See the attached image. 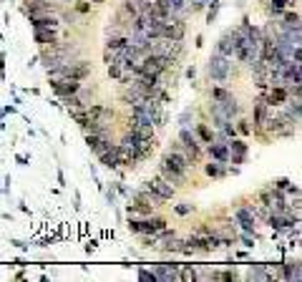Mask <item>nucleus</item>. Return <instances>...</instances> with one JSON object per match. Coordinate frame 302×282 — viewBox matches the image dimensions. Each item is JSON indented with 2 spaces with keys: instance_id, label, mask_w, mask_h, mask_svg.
<instances>
[{
  "instance_id": "obj_1",
  "label": "nucleus",
  "mask_w": 302,
  "mask_h": 282,
  "mask_svg": "<svg viewBox=\"0 0 302 282\" xmlns=\"http://www.w3.org/2000/svg\"><path fill=\"white\" fill-rule=\"evenodd\" d=\"M232 73H234L232 58H226V56H222V53H217V51L209 56V61H207V78H209L211 83H226Z\"/></svg>"
},
{
  "instance_id": "obj_2",
  "label": "nucleus",
  "mask_w": 302,
  "mask_h": 282,
  "mask_svg": "<svg viewBox=\"0 0 302 282\" xmlns=\"http://www.w3.org/2000/svg\"><path fill=\"white\" fill-rule=\"evenodd\" d=\"M176 141H179V146L184 149V154L189 156V161H191V167H196L202 161V156H204V144L196 139V133H194V129L191 126H181L179 129V136H176Z\"/></svg>"
},
{
  "instance_id": "obj_3",
  "label": "nucleus",
  "mask_w": 302,
  "mask_h": 282,
  "mask_svg": "<svg viewBox=\"0 0 302 282\" xmlns=\"http://www.w3.org/2000/svg\"><path fill=\"white\" fill-rule=\"evenodd\" d=\"M126 227L133 234H156V232L169 227V222L159 214H146V217H129Z\"/></svg>"
},
{
  "instance_id": "obj_4",
  "label": "nucleus",
  "mask_w": 302,
  "mask_h": 282,
  "mask_svg": "<svg viewBox=\"0 0 302 282\" xmlns=\"http://www.w3.org/2000/svg\"><path fill=\"white\" fill-rule=\"evenodd\" d=\"M159 174H161L169 184H174L176 189H179V187H187V171H184V169H179V167L174 164V161H171L169 156H166V151H164L161 159H159Z\"/></svg>"
},
{
  "instance_id": "obj_5",
  "label": "nucleus",
  "mask_w": 302,
  "mask_h": 282,
  "mask_svg": "<svg viewBox=\"0 0 302 282\" xmlns=\"http://www.w3.org/2000/svg\"><path fill=\"white\" fill-rule=\"evenodd\" d=\"M242 38H245V33H242L239 28H229V31H224V33L219 36L217 46H214V51H217V53H222V56H226V58H232V56H234V51H237V46L242 43Z\"/></svg>"
},
{
  "instance_id": "obj_6",
  "label": "nucleus",
  "mask_w": 302,
  "mask_h": 282,
  "mask_svg": "<svg viewBox=\"0 0 302 282\" xmlns=\"http://www.w3.org/2000/svg\"><path fill=\"white\" fill-rule=\"evenodd\" d=\"M264 222L275 229V232H284V229H295L297 225H300V217H295V214H290V212H272L269 209V214L264 217Z\"/></svg>"
},
{
  "instance_id": "obj_7",
  "label": "nucleus",
  "mask_w": 302,
  "mask_h": 282,
  "mask_svg": "<svg viewBox=\"0 0 302 282\" xmlns=\"http://www.w3.org/2000/svg\"><path fill=\"white\" fill-rule=\"evenodd\" d=\"M141 187H146V189H151V191H156V194H159L164 202H171V199L176 197V187L166 182L161 174H156V176H151V179H146Z\"/></svg>"
},
{
  "instance_id": "obj_8",
  "label": "nucleus",
  "mask_w": 302,
  "mask_h": 282,
  "mask_svg": "<svg viewBox=\"0 0 302 282\" xmlns=\"http://www.w3.org/2000/svg\"><path fill=\"white\" fill-rule=\"evenodd\" d=\"M234 225L242 229V232H249L254 234L257 232V219L252 214V204H242L234 209Z\"/></svg>"
},
{
  "instance_id": "obj_9",
  "label": "nucleus",
  "mask_w": 302,
  "mask_h": 282,
  "mask_svg": "<svg viewBox=\"0 0 302 282\" xmlns=\"http://www.w3.org/2000/svg\"><path fill=\"white\" fill-rule=\"evenodd\" d=\"M113 144V136H111V131H96V133H86V146L91 149V154H101L106 151L109 146Z\"/></svg>"
},
{
  "instance_id": "obj_10",
  "label": "nucleus",
  "mask_w": 302,
  "mask_h": 282,
  "mask_svg": "<svg viewBox=\"0 0 302 282\" xmlns=\"http://www.w3.org/2000/svg\"><path fill=\"white\" fill-rule=\"evenodd\" d=\"M226 146H229V164H245L247 161V154H249V144L245 139H229L226 141Z\"/></svg>"
},
{
  "instance_id": "obj_11",
  "label": "nucleus",
  "mask_w": 302,
  "mask_h": 282,
  "mask_svg": "<svg viewBox=\"0 0 302 282\" xmlns=\"http://www.w3.org/2000/svg\"><path fill=\"white\" fill-rule=\"evenodd\" d=\"M81 86H83V81H76V78H51V88L58 98H66V96L76 94Z\"/></svg>"
},
{
  "instance_id": "obj_12",
  "label": "nucleus",
  "mask_w": 302,
  "mask_h": 282,
  "mask_svg": "<svg viewBox=\"0 0 302 282\" xmlns=\"http://www.w3.org/2000/svg\"><path fill=\"white\" fill-rule=\"evenodd\" d=\"M30 20V28H51V31H58L60 28V18L58 13H36V16H28Z\"/></svg>"
},
{
  "instance_id": "obj_13",
  "label": "nucleus",
  "mask_w": 302,
  "mask_h": 282,
  "mask_svg": "<svg viewBox=\"0 0 302 282\" xmlns=\"http://www.w3.org/2000/svg\"><path fill=\"white\" fill-rule=\"evenodd\" d=\"M272 111H275V109H272V106H267V103L262 101V98H257L254 101V111H252V131L254 129H264V124H267V118L272 116Z\"/></svg>"
},
{
  "instance_id": "obj_14",
  "label": "nucleus",
  "mask_w": 302,
  "mask_h": 282,
  "mask_svg": "<svg viewBox=\"0 0 302 282\" xmlns=\"http://www.w3.org/2000/svg\"><path fill=\"white\" fill-rule=\"evenodd\" d=\"M204 154L214 161H224V164H229V146L226 141H209L204 144Z\"/></svg>"
},
{
  "instance_id": "obj_15",
  "label": "nucleus",
  "mask_w": 302,
  "mask_h": 282,
  "mask_svg": "<svg viewBox=\"0 0 302 282\" xmlns=\"http://www.w3.org/2000/svg\"><path fill=\"white\" fill-rule=\"evenodd\" d=\"M33 40L38 43V46H56V43L60 40V33L58 31H51V28H36L33 31Z\"/></svg>"
},
{
  "instance_id": "obj_16",
  "label": "nucleus",
  "mask_w": 302,
  "mask_h": 282,
  "mask_svg": "<svg viewBox=\"0 0 302 282\" xmlns=\"http://www.w3.org/2000/svg\"><path fill=\"white\" fill-rule=\"evenodd\" d=\"M207 96H209V101H214V103H224V101H232V98H237L229 88H226L224 83H217V86H209L207 88Z\"/></svg>"
},
{
  "instance_id": "obj_17",
  "label": "nucleus",
  "mask_w": 302,
  "mask_h": 282,
  "mask_svg": "<svg viewBox=\"0 0 302 282\" xmlns=\"http://www.w3.org/2000/svg\"><path fill=\"white\" fill-rule=\"evenodd\" d=\"M126 46H129V36L126 33H109V38H106V51H111V53L124 51Z\"/></svg>"
},
{
  "instance_id": "obj_18",
  "label": "nucleus",
  "mask_w": 302,
  "mask_h": 282,
  "mask_svg": "<svg viewBox=\"0 0 302 282\" xmlns=\"http://www.w3.org/2000/svg\"><path fill=\"white\" fill-rule=\"evenodd\" d=\"M297 0H267V16L269 18H280L282 10L287 8H295Z\"/></svg>"
},
{
  "instance_id": "obj_19",
  "label": "nucleus",
  "mask_w": 302,
  "mask_h": 282,
  "mask_svg": "<svg viewBox=\"0 0 302 282\" xmlns=\"http://www.w3.org/2000/svg\"><path fill=\"white\" fill-rule=\"evenodd\" d=\"M194 133H196V139H199L202 144L214 141V129H211V126L207 124V118H202V121H196V124H194Z\"/></svg>"
},
{
  "instance_id": "obj_20",
  "label": "nucleus",
  "mask_w": 302,
  "mask_h": 282,
  "mask_svg": "<svg viewBox=\"0 0 302 282\" xmlns=\"http://www.w3.org/2000/svg\"><path fill=\"white\" fill-rule=\"evenodd\" d=\"M204 174L209 176V179H222V176H226V164H224V161L209 159L204 164Z\"/></svg>"
},
{
  "instance_id": "obj_21",
  "label": "nucleus",
  "mask_w": 302,
  "mask_h": 282,
  "mask_svg": "<svg viewBox=\"0 0 302 282\" xmlns=\"http://www.w3.org/2000/svg\"><path fill=\"white\" fill-rule=\"evenodd\" d=\"M282 23H280V28H287V31H300V13L297 10H282Z\"/></svg>"
},
{
  "instance_id": "obj_22",
  "label": "nucleus",
  "mask_w": 302,
  "mask_h": 282,
  "mask_svg": "<svg viewBox=\"0 0 302 282\" xmlns=\"http://www.w3.org/2000/svg\"><path fill=\"white\" fill-rule=\"evenodd\" d=\"M156 275V280H176L179 277V270L176 264H154V270H151Z\"/></svg>"
},
{
  "instance_id": "obj_23",
  "label": "nucleus",
  "mask_w": 302,
  "mask_h": 282,
  "mask_svg": "<svg viewBox=\"0 0 302 282\" xmlns=\"http://www.w3.org/2000/svg\"><path fill=\"white\" fill-rule=\"evenodd\" d=\"M282 280H300V260H284L282 262V272H280Z\"/></svg>"
},
{
  "instance_id": "obj_24",
  "label": "nucleus",
  "mask_w": 302,
  "mask_h": 282,
  "mask_svg": "<svg viewBox=\"0 0 302 282\" xmlns=\"http://www.w3.org/2000/svg\"><path fill=\"white\" fill-rule=\"evenodd\" d=\"M106 73H109V78H113V81H118V78H121V73H124V66H121L118 56L113 58V61L106 63Z\"/></svg>"
},
{
  "instance_id": "obj_25",
  "label": "nucleus",
  "mask_w": 302,
  "mask_h": 282,
  "mask_svg": "<svg viewBox=\"0 0 302 282\" xmlns=\"http://www.w3.org/2000/svg\"><path fill=\"white\" fill-rule=\"evenodd\" d=\"M174 212H176L179 217H189V214L196 212V204H191V202H179V204H174Z\"/></svg>"
},
{
  "instance_id": "obj_26",
  "label": "nucleus",
  "mask_w": 302,
  "mask_h": 282,
  "mask_svg": "<svg viewBox=\"0 0 302 282\" xmlns=\"http://www.w3.org/2000/svg\"><path fill=\"white\" fill-rule=\"evenodd\" d=\"M219 8H222L219 0H209V3H207V23H214V20H217Z\"/></svg>"
},
{
  "instance_id": "obj_27",
  "label": "nucleus",
  "mask_w": 302,
  "mask_h": 282,
  "mask_svg": "<svg viewBox=\"0 0 302 282\" xmlns=\"http://www.w3.org/2000/svg\"><path fill=\"white\" fill-rule=\"evenodd\" d=\"M194 116H196V109H184V111H181L179 113V126H191L194 124Z\"/></svg>"
},
{
  "instance_id": "obj_28",
  "label": "nucleus",
  "mask_w": 302,
  "mask_h": 282,
  "mask_svg": "<svg viewBox=\"0 0 302 282\" xmlns=\"http://www.w3.org/2000/svg\"><path fill=\"white\" fill-rule=\"evenodd\" d=\"M234 129H237V133H242V136H249V133H252L249 121H247V118H242V116L234 118Z\"/></svg>"
},
{
  "instance_id": "obj_29",
  "label": "nucleus",
  "mask_w": 302,
  "mask_h": 282,
  "mask_svg": "<svg viewBox=\"0 0 302 282\" xmlns=\"http://www.w3.org/2000/svg\"><path fill=\"white\" fill-rule=\"evenodd\" d=\"M247 277H249V280H257V277H272V275L267 272V264H252Z\"/></svg>"
},
{
  "instance_id": "obj_30",
  "label": "nucleus",
  "mask_w": 302,
  "mask_h": 282,
  "mask_svg": "<svg viewBox=\"0 0 302 282\" xmlns=\"http://www.w3.org/2000/svg\"><path fill=\"white\" fill-rule=\"evenodd\" d=\"M103 194H106V202H109L111 207H116V204H118V191H116V184H111V187H106V184H103Z\"/></svg>"
},
{
  "instance_id": "obj_31",
  "label": "nucleus",
  "mask_w": 302,
  "mask_h": 282,
  "mask_svg": "<svg viewBox=\"0 0 302 282\" xmlns=\"http://www.w3.org/2000/svg\"><path fill=\"white\" fill-rule=\"evenodd\" d=\"M237 242L245 244V249H254V244H257L254 234H249V232H239V234H237Z\"/></svg>"
},
{
  "instance_id": "obj_32",
  "label": "nucleus",
  "mask_w": 302,
  "mask_h": 282,
  "mask_svg": "<svg viewBox=\"0 0 302 282\" xmlns=\"http://www.w3.org/2000/svg\"><path fill=\"white\" fill-rule=\"evenodd\" d=\"M73 10L81 13V16H86V13H91V3H88V0H76V3H73Z\"/></svg>"
},
{
  "instance_id": "obj_33",
  "label": "nucleus",
  "mask_w": 302,
  "mask_h": 282,
  "mask_svg": "<svg viewBox=\"0 0 302 282\" xmlns=\"http://www.w3.org/2000/svg\"><path fill=\"white\" fill-rule=\"evenodd\" d=\"M290 184H292V179H290V176H280L277 182H272V187H275V189H280V191H284V189L290 187Z\"/></svg>"
},
{
  "instance_id": "obj_34",
  "label": "nucleus",
  "mask_w": 302,
  "mask_h": 282,
  "mask_svg": "<svg viewBox=\"0 0 302 282\" xmlns=\"http://www.w3.org/2000/svg\"><path fill=\"white\" fill-rule=\"evenodd\" d=\"M211 277H217V280H237V272L234 270H224V272H211Z\"/></svg>"
},
{
  "instance_id": "obj_35",
  "label": "nucleus",
  "mask_w": 302,
  "mask_h": 282,
  "mask_svg": "<svg viewBox=\"0 0 302 282\" xmlns=\"http://www.w3.org/2000/svg\"><path fill=\"white\" fill-rule=\"evenodd\" d=\"M179 277H184V280H196L199 275H196V270H194V267H187L184 272H179Z\"/></svg>"
},
{
  "instance_id": "obj_36",
  "label": "nucleus",
  "mask_w": 302,
  "mask_h": 282,
  "mask_svg": "<svg viewBox=\"0 0 302 282\" xmlns=\"http://www.w3.org/2000/svg\"><path fill=\"white\" fill-rule=\"evenodd\" d=\"M139 277H141V280H156V275L149 272V270H139Z\"/></svg>"
},
{
  "instance_id": "obj_37",
  "label": "nucleus",
  "mask_w": 302,
  "mask_h": 282,
  "mask_svg": "<svg viewBox=\"0 0 302 282\" xmlns=\"http://www.w3.org/2000/svg\"><path fill=\"white\" fill-rule=\"evenodd\" d=\"M10 244L18 247V249H25V247H28V242H23V240H10Z\"/></svg>"
},
{
  "instance_id": "obj_38",
  "label": "nucleus",
  "mask_w": 302,
  "mask_h": 282,
  "mask_svg": "<svg viewBox=\"0 0 302 282\" xmlns=\"http://www.w3.org/2000/svg\"><path fill=\"white\" fill-rule=\"evenodd\" d=\"M194 76H196V68H194V66H189V68H187V78H191V81H194Z\"/></svg>"
},
{
  "instance_id": "obj_39",
  "label": "nucleus",
  "mask_w": 302,
  "mask_h": 282,
  "mask_svg": "<svg viewBox=\"0 0 302 282\" xmlns=\"http://www.w3.org/2000/svg\"><path fill=\"white\" fill-rule=\"evenodd\" d=\"M194 46L202 48V46H204V36H196V43H194Z\"/></svg>"
},
{
  "instance_id": "obj_40",
  "label": "nucleus",
  "mask_w": 302,
  "mask_h": 282,
  "mask_svg": "<svg viewBox=\"0 0 302 282\" xmlns=\"http://www.w3.org/2000/svg\"><path fill=\"white\" fill-rule=\"evenodd\" d=\"M234 257H239V260H247V249H239V252H237Z\"/></svg>"
},
{
  "instance_id": "obj_41",
  "label": "nucleus",
  "mask_w": 302,
  "mask_h": 282,
  "mask_svg": "<svg viewBox=\"0 0 302 282\" xmlns=\"http://www.w3.org/2000/svg\"><path fill=\"white\" fill-rule=\"evenodd\" d=\"M96 244H98V242H94V240H91V242L86 244V249H88V252H94V249H96Z\"/></svg>"
},
{
  "instance_id": "obj_42",
  "label": "nucleus",
  "mask_w": 302,
  "mask_h": 282,
  "mask_svg": "<svg viewBox=\"0 0 302 282\" xmlns=\"http://www.w3.org/2000/svg\"><path fill=\"white\" fill-rule=\"evenodd\" d=\"M10 113H15V106H5V111H3V116H10Z\"/></svg>"
},
{
  "instance_id": "obj_43",
  "label": "nucleus",
  "mask_w": 302,
  "mask_h": 282,
  "mask_svg": "<svg viewBox=\"0 0 302 282\" xmlns=\"http://www.w3.org/2000/svg\"><path fill=\"white\" fill-rule=\"evenodd\" d=\"M91 3H96V5H101V3H106V0H91Z\"/></svg>"
}]
</instances>
